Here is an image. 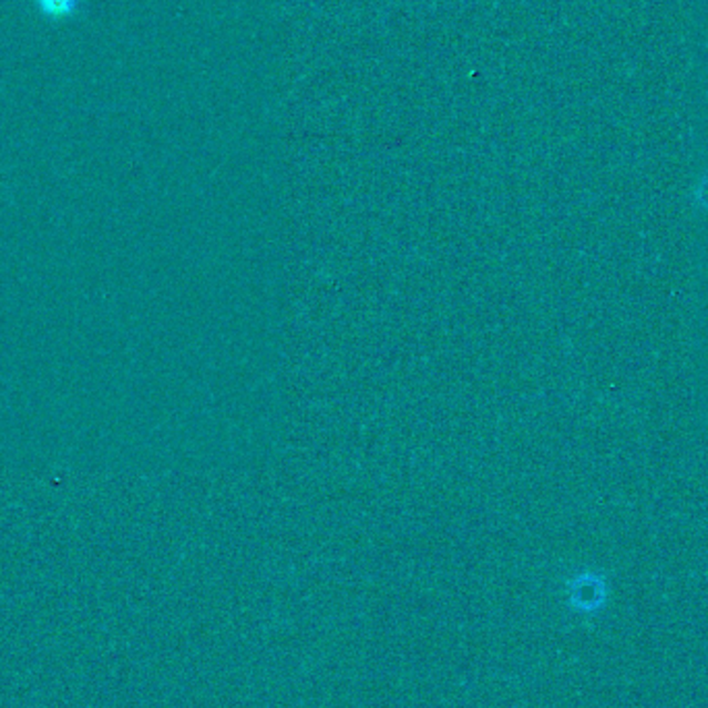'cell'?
<instances>
[{
    "mask_svg": "<svg viewBox=\"0 0 708 708\" xmlns=\"http://www.w3.org/2000/svg\"><path fill=\"white\" fill-rule=\"evenodd\" d=\"M35 7L48 19L63 21L78 13L81 0H35Z\"/></svg>",
    "mask_w": 708,
    "mask_h": 708,
    "instance_id": "1",
    "label": "cell"
},
{
    "mask_svg": "<svg viewBox=\"0 0 708 708\" xmlns=\"http://www.w3.org/2000/svg\"><path fill=\"white\" fill-rule=\"evenodd\" d=\"M696 195H698V202L708 207V176L700 183V187L696 191Z\"/></svg>",
    "mask_w": 708,
    "mask_h": 708,
    "instance_id": "2",
    "label": "cell"
}]
</instances>
